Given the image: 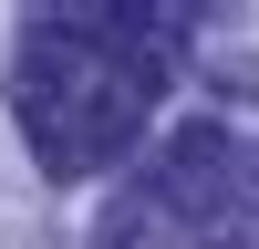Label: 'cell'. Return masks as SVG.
<instances>
[{
  "label": "cell",
  "instance_id": "1",
  "mask_svg": "<svg viewBox=\"0 0 259 249\" xmlns=\"http://www.w3.org/2000/svg\"><path fill=\"white\" fill-rule=\"evenodd\" d=\"M187 11H31L21 31V135L52 177H104L145 135Z\"/></svg>",
  "mask_w": 259,
  "mask_h": 249
},
{
  "label": "cell",
  "instance_id": "2",
  "mask_svg": "<svg viewBox=\"0 0 259 249\" xmlns=\"http://www.w3.org/2000/svg\"><path fill=\"white\" fill-rule=\"evenodd\" d=\"M228 166H239V135H228V124H177V135H166V156L145 166L135 187L177 218V239H197V228L218 218V197H228Z\"/></svg>",
  "mask_w": 259,
  "mask_h": 249
},
{
  "label": "cell",
  "instance_id": "3",
  "mask_svg": "<svg viewBox=\"0 0 259 249\" xmlns=\"http://www.w3.org/2000/svg\"><path fill=\"white\" fill-rule=\"evenodd\" d=\"M197 249H259V145H239L228 197H218V218L197 228Z\"/></svg>",
  "mask_w": 259,
  "mask_h": 249
},
{
  "label": "cell",
  "instance_id": "4",
  "mask_svg": "<svg viewBox=\"0 0 259 249\" xmlns=\"http://www.w3.org/2000/svg\"><path fill=\"white\" fill-rule=\"evenodd\" d=\"M166 239H177V218H166L145 187H124V197L104 208V228H94V249H166Z\"/></svg>",
  "mask_w": 259,
  "mask_h": 249
}]
</instances>
